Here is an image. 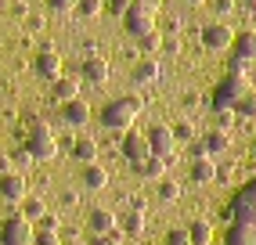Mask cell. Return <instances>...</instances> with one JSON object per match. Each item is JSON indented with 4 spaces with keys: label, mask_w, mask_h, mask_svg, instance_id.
<instances>
[{
    "label": "cell",
    "mask_w": 256,
    "mask_h": 245,
    "mask_svg": "<svg viewBox=\"0 0 256 245\" xmlns=\"http://www.w3.org/2000/svg\"><path fill=\"white\" fill-rule=\"evenodd\" d=\"M138 112H141V98L123 94V98H116V101H108L105 108H101V126L126 134L134 122H138Z\"/></svg>",
    "instance_id": "6da1fadb"
},
{
    "label": "cell",
    "mask_w": 256,
    "mask_h": 245,
    "mask_svg": "<svg viewBox=\"0 0 256 245\" xmlns=\"http://www.w3.org/2000/svg\"><path fill=\"white\" fill-rule=\"evenodd\" d=\"M26 152L32 155V162H47V159L58 155V141H54V134H50V126L44 119H29V126H26Z\"/></svg>",
    "instance_id": "7a4b0ae2"
},
{
    "label": "cell",
    "mask_w": 256,
    "mask_h": 245,
    "mask_svg": "<svg viewBox=\"0 0 256 245\" xmlns=\"http://www.w3.org/2000/svg\"><path fill=\"white\" fill-rule=\"evenodd\" d=\"M246 94H252L249 80H246L242 72H234V68H231V72H228L224 80H220V86H216V98H213V104H216V108H234V104L242 101Z\"/></svg>",
    "instance_id": "3957f363"
},
{
    "label": "cell",
    "mask_w": 256,
    "mask_h": 245,
    "mask_svg": "<svg viewBox=\"0 0 256 245\" xmlns=\"http://www.w3.org/2000/svg\"><path fill=\"white\" fill-rule=\"evenodd\" d=\"M32 242H36V227L22 213H14L0 224V245H32Z\"/></svg>",
    "instance_id": "277c9868"
},
{
    "label": "cell",
    "mask_w": 256,
    "mask_h": 245,
    "mask_svg": "<svg viewBox=\"0 0 256 245\" xmlns=\"http://www.w3.org/2000/svg\"><path fill=\"white\" fill-rule=\"evenodd\" d=\"M156 18H159V11H148L130 0V8L123 11V29L130 36H144V32H156Z\"/></svg>",
    "instance_id": "5b68a950"
},
{
    "label": "cell",
    "mask_w": 256,
    "mask_h": 245,
    "mask_svg": "<svg viewBox=\"0 0 256 245\" xmlns=\"http://www.w3.org/2000/svg\"><path fill=\"white\" fill-rule=\"evenodd\" d=\"M148 148L152 155H159V159H174V152H177V137H174V126H166V122H156V126L148 130Z\"/></svg>",
    "instance_id": "8992f818"
},
{
    "label": "cell",
    "mask_w": 256,
    "mask_h": 245,
    "mask_svg": "<svg viewBox=\"0 0 256 245\" xmlns=\"http://www.w3.org/2000/svg\"><path fill=\"white\" fill-rule=\"evenodd\" d=\"M256 58V32H234V44H231V68L242 72V68Z\"/></svg>",
    "instance_id": "52a82bcc"
},
{
    "label": "cell",
    "mask_w": 256,
    "mask_h": 245,
    "mask_svg": "<svg viewBox=\"0 0 256 245\" xmlns=\"http://www.w3.org/2000/svg\"><path fill=\"white\" fill-rule=\"evenodd\" d=\"M126 213L119 216V227H123L126 238H138L144 231V198H126Z\"/></svg>",
    "instance_id": "ba28073f"
},
{
    "label": "cell",
    "mask_w": 256,
    "mask_h": 245,
    "mask_svg": "<svg viewBox=\"0 0 256 245\" xmlns=\"http://www.w3.org/2000/svg\"><path fill=\"white\" fill-rule=\"evenodd\" d=\"M202 44H206L210 50H231V44H234V29L224 26V22H213V26L202 29Z\"/></svg>",
    "instance_id": "9c48e42d"
},
{
    "label": "cell",
    "mask_w": 256,
    "mask_h": 245,
    "mask_svg": "<svg viewBox=\"0 0 256 245\" xmlns=\"http://www.w3.org/2000/svg\"><path fill=\"white\" fill-rule=\"evenodd\" d=\"M123 155L130 162H141V159H148L152 155V148H148V134H141V130H126L123 134Z\"/></svg>",
    "instance_id": "30bf717a"
},
{
    "label": "cell",
    "mask_w": 256,
    "mask_h": 245,
    "mask_svg": "<svg viewBox=\"0 0 256 245\" xmlns=\"http://www.w3.org/2000/svg\"><path fill=\"white\" fill-rule=\"evenodd\" d=\"M32 72H36L40 80H50V83H54V80L62 76V58H58L50 47H44L40 54L32 58Z\"/></svg>",
    "instance_id": "8fae6325"
},
{
    "label": "cell",
    "mask_w": 256,
    "mask_h": 245,
    "mask_svg": "<svg viewBox=\"0 0 256 245\" xmlns=\"http://www.w3.org/2000/svg\"><path fill=\"white\" fill-rule=\"evenodd\" d=\"M29 195V184L22 173H0V198L4 202H22Z\"/></svg>",
    "instance_id": "7c38bea8"
},
{
    "label": "cell",
    "mask_w": 256,
    "mask_h": 245,
    "mask_svg": "<svg viewBox=\"0 0 256 245\" xmlns=\"http://www.w3.org/2000/svg\"><path fill=\"white\" fill-rule=\"evenodd\" d=\"M62 122H65V126H87V122H90V104L83 98L65 101L62 104Z\"/></svg>",
    "instance_id": "4fadbf2b"
},
{
    "label": "cell",
    "mask_w": 256,
    "mask_h": 245,
    "mask_svg": "<svg viewBox=\"0 0 256 245\" xmlns=\"http://www.w3.org/2000/svg\"><path fill=\"white\" fill-rule=\"evenodd\" d=\"M80 76L87 80V83H94V86H101V83H108V76H112V65H108L105 58H98V54H90L87 62L80 65Z\"/></svg>",
    "instance_id": "5bb4252c"
},
{
    "label": "cell",
    "mask_w": 256,
    "mask_h": 245,
    "mask_svg": "<svg viewBox=\"0 0 256 245\" xmlns=\"http://www.w3.org/2000/svg\"><path fill=\"white\" fill-rule=\"evenodd\" d=\"M87 227H90V234H112L116 227H119V216H116V209H90V216H87Z\"/></svg>",
    "instance_id": "9a60e30c"
},
{
    "label": "cell",
    "mask_w": 256,
    "mask_h": 245,
    "mask_svg": "<svg viewBox=\"0 0 256 245\" xmlns=\"http://www.w3.org/2000/svg\"><path fill=\"white\" fill-rule=\"evenodd\" d=\"M134 173H138L141 180H162V177H166V159H159V155H148V159L134 162Z\"/></svg>",
    "instance_id": "2e32d148"
},
{
    "label": "cell",
    "mask_w": 256,
    "mask_h": 245,
    "mask_svg": "<svg viewBox=\"0 0 256 245\" xmlns=\"http://www.w3.org/2000/svg\"><path fill=\"white\" fill-rule=\"evenodd\" d=\"M80 180H83L87 191H101V188H108V170L101 166V162H87L83 173H80Z\"/></svg>",
    "instance_id": "e0dca14e"
},
{
    "label": "cell",
    "mask_w": 256,
    "mask_h": 245,
    "mask_svg": "<svg viewBox=\"0 0 256 245\" xmlns=\"http://www.w3.org/2000/svg\"><path fill=\"white\" fill-rule=\"evenodd\" d=\"M228 245H256V224L234 220V224L228 227Z\"/></svg>",
    "instance_id": "ac0fdd59"
},
{
    "label": "cell",
    "mask_w": 256,
    "mask_h": 245,
    "mask_svg": "<svg viewBox=\"0 0 256 245\" xmlns=\"http://www.w3.org/2000/svg\"><path fill=\"white\" fill-rule=\"evenodd\" d=\"M50 94H54L58 104L72 101V98H80V80H72V76H58L54 83H50Z\"/></svg>",
    "instance_id": "d6986e66"
},
{
    "label": "cell",
    "mask_w": 256,
    "mask_h": 245,
    "mask_svg": "<svg viewBox=\"0 0 256 245\" xmlns=\"http://www.w3.org/2000/svg\"><path fill=\"white\" fill-rule=\"evenodd\" d=\"M192 180H195V184H213V180H216V162H213V155L192 159Z\"/></svg>",
    "instance_id": "ffe728a7"
},
{
    "label": "cell",
    "mask_w": 256,
    "mask_h": 245,
    "mask_svg": "<svg viewBox=\"0 0 256 245\" xmlns=\"http://www.w3.org/2000/svg\"><path fill=\"white\" fill-rule=\"evenodd\" d=\"M72 159L83 162V166H87V162H98V141H94V137H80V141L72 144Z\"/></svg>",
    "instance_id": "44dd1931"
},
{
    "label": "cell",
    "mask_w": 256,
    "mask_h": 245,
    "mask_svg": "<svg viewBox=\"0 0 256 245\" xmlns=\"http://www.w3.org/2000/svg\"><path fill=\"white\" fill-rule=\"evenodd\" d=\"M202 148H206V155H224V152L231 148V137H228V130H213V134H206Z\"/></svg>",
    "instance_id": "7402d4cb"
},
{
    "label": "cell",
    "mask_w": 256,
    "mask_h": 245,
    "mask_svg": "<svg viewBox=\"0 0 256 245\" xmlns=\"http://www.w3.org/2000/svg\"><path fill=\"white\" fill-rule=\"evenodd\" d=\"M159 76H162V68H159L156 58H144L138 68H134V83H156Z\"/></svg>",
    "instance_id": "603a6c76"
},
{
    "label": "cell",
    "mask_w": 256,
    "mask_h": 245,
    "mask_svg": "<svg viewBox=\"0 0 256 245\" xmlns=\"http://www.w3.org/2000/svg\"><path fill=\"white\" fill-rule=\"evenodd\" d=\"M188 238H192V245H210L213 242V224L210 220H195L188 227Z\"/></svg>",
    "instance_id": "cb8c5ba5"
},
{
    "label": "cell",
    "mask_w": 256,
    "mask_h": 245,
    "mask_svg": "<svg viewBox=\"0 0 256 245\" xmlns=\"http://www.w3.org/2000/svg\"><path fill=\"white\" fill-rule=\"evenodd\" d=\"M44 213H47V206H44L40 198H29V195L22 198V216H26V220H32V224H36Z\"/></svg>",
    "instance_id": "d4e9b609"
},
{
    "label": "cell",
    "mask_w": 256,
    "mask_h": 245,
    "mask_svg": "<svg viewBox=\"0 0 256 245\" xmlns=\"http://www.w3.org/2000/svg\"><path fill=\"white\" fill-rule=\"evenodd\" d=\"M101 8H105V0H76V11L83 14V18H98Z\"/></svg>",
    "instance_id": "484cf974"
},
{
    "label": "cell",
    "mask_w": 256,
    "mask_h": 245,
    "mask_svg": "<svg viewBox=\"0 0 256 245\" xmlns=\"http://www.w3.org/2000/svg\"><path fill=\"white\" fill-rule=\"evenodd\" d=\"M159 198H162V202H177V198H180V184L162 177V180H159Z\"/></svg>",
    "instance_id": "4316f807"
},
{
    "label": "cell",
    "mask_w": 256,
    "mask_h": 245,
    "mask_svg": "<svg viewBox=\"0 0 256 245\" xmlns=\"http://www.w3.org/2000/svg\"><path fill=\"white\" fill-rule=\"evenodd\" d=\"M138 40H141V50H148V54H152V50H159V47H162L159 32H144V36H138Z\"/></svg>",
    "instance_id": "83f0119b"
},
{
    "label": "cell",
    "mask_w": 256,
    "mask_h": 245,
    "mask_svg": "<svg viewBox=\"0 0 256 245\" xmlns=\"http://www.w3.org/2000/svg\"><path fill=\"white\" fill-rule=\"evenodd\" d=\"M234 112H238V116H256V98H252V94H246L242 101L234 104Z\"/></svg>",
    "instance_id": "f1b7e54d"
},
{
    "label": "cell",
    "mask_w": 256,
    "mask_h": 245,
    "mask_svg": "<svg viewBox=\"0 0 256 245\" xmlns=\"http://www.w3.org/2000/svg\"><path fill=\"white\" fill-rule=\"evenodd\" d=\"M36 224H40V231H54V234H58V227H62V220H58L54 213H44Z\"/></svg>",
    "instance_id": "f546056e"
},
{
    "label": "cell",
    "mask_w": 256,
    "mask_h": 245,
    "mask_svg": "<svg viewBox=\"0 0 256 245\" xmlns=\"http://www.w3.org/2000/svg\"><path fill=\"white\" fill-rule=\"evenodd\" d=\"M47 8L58 11V14H65V11H76V0H47Z\"/></svg>",
    "instance_id": "4dcf8cb0"
},
{
    "label": "cell",
    "mask_w": 256,
    "mask_h": 245,
    "mask_svg": "<svg viewBox=\"0 0 256 245\" xmlns=\"http://www.w3.org/2000/svg\"><path fill=\"white\" fill-rule=\"evenodd\" d=\"M166 245H192V238H188V231H180V227H177V231L166 234Z\"/></svg>",
    "instance_id": "1f68e13d"
},
{
    "label": "cell",
    "mask_w": 256,
    "mask_h": 245,
    "mask_svg": "<svg viewBox=\"0 0 256 245\" xmlns=\"http://www.w3.org/2000/svg\"><path fill=\"white\" fill-rule=\"evenodd\" d=\"M174 137H177V141H192V137H195L192 122H177V126H174Z\"/></svg>",
    "instance_id": "d6a6232c"
},
{
    "label": "cell",
    "mask_w": 256,
    "mask_h": 245,
    "mask_svg": "<svg viewBox=\"0 0 256 245\" xmlns=\"http://www.w3.org/2000/svg\"><path fill=\"white\" fill-rule=\"evenodd\" d=\"M32 245H62V238L54 231H36V242H32Z\"/></svg>",
    "instance_id": "836d02e7"
},
{
    "label": "cell",
    "mask_w": 256,
    "mask_h": 245,
    "mask_svg": "<svg viewBox=\"0 0 256 245\" xmlns=\"http://www.w3.org/2000/svg\"><path fill=\"white\" fill-rule=\"evenodd\" d=\"M90 245H123V238H119V231H112V234H94Z\"/></svg>",
    "instance_id": "e575fe53"
},
{
    "label": "cell",
    "mask_w": 256,
    "mask_h": 245,
    "mask_svg": "<svg viewBox=\"0 0 256 245\" xmlns=\"http://www.w3.org/2000/svg\"><path fill=\"white\" fill-rule=\"evenodd\" d=\"M213 11L220 14V18H224V14H231V11H234V0H213Z\"/></svg>",
    "instance_id": "d590c367"
},
{
    "label": "cell",
    "mask_w": 256,
    "mask_h": 245,
    "mask_svg": "<svg viewBox=\"0 0 256 245\" xmlns=\"http://www.w3.org/2000/svg\"><path fill=\"white\" fill-rule=\"evenodd\" d=\"M62 206H65V209L80 206V191H62Z\"/></svg>",
    "instance_id": "8d00e7d4"
},
{
    "label": "cell",
    "mask_w": 256,
    "mask_h": 245,
    "mask_svg": "<svg viewBox=\"0 0 256 245\" xmlns=\"http://www.w3.org/2000/svg\"><path fill=\"white\" fill-rule=\"evenodd\" d=\"M108 4H112L108 11H116V14H123V11L130 8V0H108Z\"/></svg>",
    "instance_id": "74e56055"
},
{
    "label": "cell",
    "mask_w": 256,
    "mask_h": 245,
    "mask_svg": "<svg viewBox=\"0 0 256 245\" xmlns=\"http://www.w3.org/2000/svg\"><path fill=\"white\" fill-rule=\"evenodd\" d=\"M134 4H141V8H148V11H159L162 0H134Z\"/></svg>",
    "instance_id": "f35d334b"
},
{
    "label": "cell",
    "mask_w": 256,
    "mask_h": 245,
    "mask_svg": "<svg viewBox=\"0 0 256 245\" xmlns=\"http://www.w3.org/2000/svg\"><path fill=\"white\" fill-rule=\"evenodd\" d=\"M8 166H11V162H8V155H0V173H11Z\"/></svg>",
    "instance_id": "ab89813d"
},
{
    "label": "cell",
    "mask_w": 256,
    "mask_h": 245,
    "mask_svg": "<svg viewBox=\"0 0 256 245\" xmlns=\"http://www.w3.org/2000/svg\"><path fill=\"white\" fill-rule=\"evenodd\" d=\"M65 245H87V242H80V238H76V242H65Z\"/></svg>",
    "instance_id": "60d3db41"
},
{
    "label": "cell",
    "mask_w": 256,
    "mask_h": 245,
    "mask_svg": "<svg viewBox=\"0 0 256 245\" xmlns=\"http://www.w3.org/2000/svg\"><path fill=\"white\" fill-rule=\"evenodd\" d=\"M188 4H206V0H188Z\"/></svg>",
    "instance_id": "b9f144b4"
},
{
    "label": "cell",
    "mask_w": 256,
    "mask_h": 245,
    "mask_svg": "<svg viewBox=\"0 0 256 245\" xmlns=\"http://www.w3.org/2000/svg\"><path fill=\"white\" fill-rule=\"evenodd\" d=\"M252 155H256V141H252Z\"/></svg>",
    "instance_id": "7bdbcfd3"
},
{
    "label": "cell",
    "mask_w": 256,
    "mask_h": 245,
    "mask_svg": "<svg viewBox=\"0 0 256 245\" xmlns=\"http://www.w3.org/2000/svg\"><path fill=\"white\" fill-rule=\"evenodd\" d=\"M249 4H256V0H249Z\"/></svg>",
    "instance_id": "ee69618b"
}]
</instances>
